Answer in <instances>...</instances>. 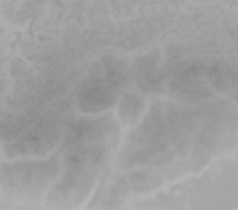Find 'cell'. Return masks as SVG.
Segmentation results:
<instances>
[{"label":"cell","instance_id":"cell-1","mask_svg":"<svg viewBox=\"0 0 238 210\" xmlns=\"http://www.w3.org/2000/svg\"><path fill=\"white\" fill-rule=\"evenodd\" d=\"M127 102H128L129 105H131L132 99H131L130 100H129V101H127ZM139 104H140V103H139V101H138V99H136V100H134V102H133V104H132L133 105V107H132L133 110H134L135 108H136V107H139ZM135 113L134 112V111H131V110H129L128 112L127 113V115H129V117H130L129 119H135V118H134V115H135Z\"/></svg>","mask_w":238,"mask_h":210}]
</instances>
